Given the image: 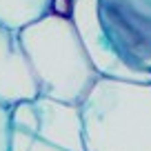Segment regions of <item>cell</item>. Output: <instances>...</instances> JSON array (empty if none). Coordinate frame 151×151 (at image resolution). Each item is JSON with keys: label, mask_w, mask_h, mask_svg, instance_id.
Wrapping results in <instances>:
<instances>
[{"label": "cell", "mask_w": 151, "mask_h": 151, "mask_svg": "<svg viewBox=\"0 0 151 151\" xmlns=\"http://www.w3.org/2000/svg\"><path fill=\"white\" fill-rule=\"evenodd\" d=\"M40 96L80 104L98 78L71 18L42 14L18 29Z\"/></svg>", "instance_id": "7a4b0ae2"}, {"label": "cell", "mask_w": 151, "mask_h": 151, "mask_svg": "<svg viewBox=\"0 0 151 151\" xmlns=\"http://www.w3.org/2000/svg\"><path fill=\"white\" fill-rule=\"evenodd\" d=\"M9 151H87L80 107L47 96L14 104Z\"/></svg>", "instance_id": "3957f363"}, {"label": "cell", "mask_w": 151, "mask_h": 151, "mask_svg": "<svg viewBox=\"0 0 151 151\" xmlns=\"http://www.w3.org/2000/svg\"><path fill=\"white\" fill-rule=\"evenodd\" d=\"M78 107L87 151H151V80L98 76Z\"/></svg>", "instance_id": "6da1fadb"}, {"label": "cell", "mask_w": 151, "mask_h": 151, "mask_svg": "<svg viewBox=\"0 0 151 151\" xmlns=\"http://www.w3.org/2000/svg\"><path fill=\"white\" fill-rule=\"evenodd\" d=\"M100 0H73L71 22L80 36V42L89 56L98 76L122 78V80H151V71H142L127 65L113 49L102 22H100Z\"/></svg>", "instance_id": "5b68a950"}, {"label": "cell", "mask_w": 151, "mask_h": 151, "mask_svg": "<svg viewBox=\"0 0 151 151\" xmlns=\"http://www.w3.org/2000/svg\"><path fill=\"white\" fill-rule=\"evenodd\" d=\"M51 0H0V24L20 29L49 11Z\"/></svg>", "instance_id": "52a82bcc"}, {"label": "cell", "mask_w": 151, "mask_h": 151, "mask_svg": "<svg viewBox=\"0 0 151 151\" xmlns=\"http://www.w3.org/2000/svg\"><path fill=\"white\" fill-rule=\"evenodd\" d=\"M100 22L127 65L151 71V0H100Z\"/></svg>", "instance_id": "277c9868"}, {"label": "cell", "mask_w": 151, "mask_h": 151, "mask_svg": "<svg viewBox=\"0 0 151 151\" xmlns=\"http://www.w3.org/2000/svg\"><path fill=\"white\" fill-rule=\"evenodd\" d=\"M9 127H11V107L0 104V151H9Z\"/></svg>", "instance_id": "ba28073f"}, {"label": "cell", "mask_w": 151, "mask_h": 151, "mask_svg": "<svg viewBox=\"0 0 151 151\" xmlns=\"http://www.w3.org/2000/svg\"><path fill=\"white\" fill-rule=\"evenodd\" d=\"M36 96H40V91L20 45L18 29L0 24V104L14 107Z\"/></svg>", "instance_id": "8992f818"}]
</instances>
